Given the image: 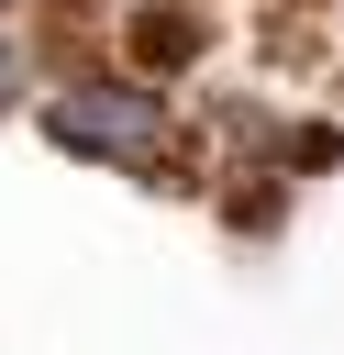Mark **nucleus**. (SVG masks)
I'll list each match as a JSON object with an SVG mask.
<instances>
[{
  "label": "nucleus",
  "mask_w": 344,
  "mask_h": 355,
  "mask_svg": "<svg viewBox=\"0 0 344 355\" xmlns=\"http://www.w3.org/2000/svg\"><path fill=\"white\" fill-rule=\"evenodd\" d=\"M44 133L67 144V155H100V166H166V100L144 89V78H78V89H55L44 100Z\"/></svg>",
  "instance_id": "obj_1"
},
{
  "label": "nucleus",
  "mask_w": 344,
  "mask_h": 355,
  "mask_svg": "<svg viewBox=\"0 0 344 355\" xmlns=\"http://www.w3.org/2000/svg\"><path fill=\"white\" fill-rule=\"evenodd\" d=\"M0 89H11V55H0Z\"/></svg>",
  "instance_id": "obj_2"
}]
</instances>
